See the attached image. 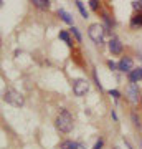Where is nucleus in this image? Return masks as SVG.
Here are the masks:
<instances>
[{
    "instance_id": "22",
    "label": "nucleus",
    "mask_w": 142,
    "mask_h": 149,
    "mask_svg": "<svg viewBox=\"0 0 142 149\" xmlns=\"http://www.w3.org/2000/svg\"><path fill=\"white\" fill-rule=\"evenodd\" d=\"M114 149H119V148H114Z\"/></svg>"
},
{
    "instance_id": "21",
    "label": "nucleus",
    "mask_w": 142,
    "mask_h": 149,
    "mask_svg": "<svg viewBox=\"0 0 142 149\" xmlns=\"http://www.w3.org/2000/svg\"><path fill=\"white\" fill-rule=\"evenodd\" d=\"M107 65H109V68H111V70L116 68V63H114V61H107Z\"/></svg>"
},
{
    "instance_id": "16",
    "label": "nucleus",
    "mask_w": 142,
    "mask_h": 149,
    "mask_svg": "<svg viewBox=\"0 0 142 149\" xmlns=\"http://www.w3.org/2000/svg\"><path fill=\"white\" fill-rule=\"evenodd\" d=\"M71 30H73V33H74V37H76V38H78V42H81V33H79L78 32V28H71Z\"/></svg>"
},
{
    "instance_id": "2",
    "label": "nucleus",
    "mask_w": 142,
    "mask_h": 149,
    "mask_svg": "<svg viewBox=\"0 0 142 149\" xmlns=\"http://www.w3.org/2000/svg\"><path fill=\"white\" fill-rule=\"evenodd\" d=\"M104 32H106V30L103 28V25L94 23V25H91V27H89L88 35H89V38L96 43V45H103V42H104Z\"/></svg>"
},
{
    "instance_id": "7",
    "label": "nucleus",
    "mask_w": 142,
    "mask_h": 149,
    "mask_svg": "<svg viewBox=\"0 0 142 149\" xmlns=\"http://www.w3.org/2000/svg\"><path fill=\"white\" fill-rule=\"evenodd\" d=\"M132 60L129 58V56H124V58L121 60V61H119V70H121V71H129V73H131L132 71Z\"/></svg>"
},
{
    "instance_id": "8",
    "label": "nucleus",
    "mask_w": 142,
    "mask_h": 149,
    "mask_svg": "<svg viewBox=\"0 0 142 149\" xmlns=\"http://www.w3.org/2000/svg\"><path fill=\"white\" fill-rule=\"evenodd\" d=\"M129 80H131V83H134V85H136L137 81H141L142 80V68L132 70L131 73H129Z\"/></svg>"
},
{
    "instance_id": "9",
    "label": "nucleus",
    "mask_w": 142,
    "mask_h": 149,
    "mask_svg": "<svg viewBox=\"0 0 142 149\" xmlns=\"http://www.w3.org/2000/svg\"><path fill=\"white\" fill-rule=\"evenodd\" d=\"M58 15L61 17V20L66 22L68 25H73V18H71V15H69L68 12H64L63 8H60V10H58Z\"/></svg>"
},
{
    "instance_id": "13",
    "label": "nucleus",
    "mask_w": 142,
    "mask_h": 149,
    "mask_svg": "<svg viewBox=\"0 0 142 149\" xmlns=\"http://www.w3.org/2000/svg\"><path fill=\"white\" fill-rule=\"evenodd\" d=\"M76 5H78L79 12H81V15H83L84 18H88V12H86V8H84V5H83V2H76Z\"/></svg>"
},
{
    "instance_id": "11",
    "label": "nucleus",
    "mask_w": 142,
    "mask_h": 149,
    "mask_svg": "<svg viewBox=\"0 0 142 149\" xmlns=\"http://www.w3.org/2000/svg\"><path fill=\"white\" fill-rule=\"evenodd\" d=\"M33 3H35L38 8H48V7H50V2H48V0H33Z\"/></svg>"
},
{
    "instance_id": "5",
    "label": "nucleus",
    "mask_w": 142,
    "mask_h": 149,
    "mask_svg": "<svg viewBox=\"0 0 142 149\" xmlns=\"http://www.w3.org/2000/svg\"><path fill=\"white\" fill-rule=\"evenodd\" d=\"M127 96H129V100H131L132 103L139 101V88H137L134 83H131V85L127 86Z\"/></svg>"
},
{
    "instance_id": "18",
    "label": "nucleus",
    "mask_w": 142,
    "mask_h": 149,
    "mask_svg": "<svg viewBox=\"0 0 142 149\" xmlns=\"http://www.w3.org/2000/svg\"><path fill=\"white\" fill-rule=\"evenodd\" d=\"M132 7H134L136 10H137V8L141 10V8H142V2H132Z\"/></svg>"
},
{
    "instance_id": "10",
    "label": "nucleus",
    "mask_w": 142,
    "mask_h": 149,
    "mask_svg": "<svg viewBox=\"0 0 142 149\" xmlns=\"http://www.w3.org/2000/svg\"><path fill=\"white\" fill-rule=\"evenodd\" d=\"M61 149H79V144L74 141H64L61 144Z\"/></svg>"
},
{
    "instance_id": "1",
    "label": "nucleus",
    "mask_w": 142,
    "mask_h": 149,
    "mask_svg": "<svg viewBox=\"0 0 142 149\" xmlns=\"http://www.w3.org/2000/svg\"><path fill=\"white\" fill-rule=\"evenodd\" d=\"M55 124H56V128H58L61 133H69V131L73 129V116L69 114V111L63 109V111L56 116Z\"/></svg>"
},
{
    "instance_id": "4",
    "label": "nucleus",
    "mask_w": 142,
    "mask_h": 149,
    "mask_svg": "<svg viewBox=\"0 0 142 149\" xmlns=\"http://www.w3.org/2000/svg\"><path fill=\"white\" fill-rule=\"evenodd\" d=\"M88 90H89V83L86 80H83V78H79V80H76L73 83V91L76 96H83L88 93Z\"/></svg>"
},
{
    "instance_id": "20",
    "label": "nucleus",
    "mask_w": 142,
    "mask_h": 149,
    "mask_svg": "<svg viewBox=\"0 0 142 149\" xmlns=\"http://www.w3.org/2000/svg\"><path fill=\"white\" fill-rule=\"evenodd\" d=\"M132 121H134V124H139V119H137V114H136V113H132Z\"/></svg>"
},
{
    "instance_id": "14",
    "label": "nucleus",
    "mask_w": 142,
    "mask_h": 149,
    "mask_svg": "<svg viewBox=\"0 0 142 149\" xmlns=\"http://www.w3.org/2000/svg\"><path fill=\"white\" fill-rule=\"evenodd\" d=\"M60 38L63 40V42H66L68 45H71V40H69V35L66 32H60Z\"/></svg>"
},
{
    "instance_id": "3",
    "label": "nucleus",
    "mask_w": 142,
    "mask_h": 149,
    "mask_svg": "<svg viewBox=\"0 0 142 149\" xmlns=\"http://www.w3.org/2000/svg\"><path fill=\"white\" fill-rule=\"evenodd\" d=\"M5 101L10 103L12 106L20 108L21 104H23V96H21L18 91H15V90H8L5 93Z\"/></svg>"
},
{
    "instance_id": "6",
    "label": "nucleus",
    "mask_w": 142,
    "mask_h": 149,
    "mask_svg": "<svg viewBox=\"0 0 142 149\" xmlns=\"http://www.w3.org/2000/svg\"><path fill=\"white\" fill-rule=\"evenodd\" d=\"M109 50L112 55H119L122 52V43L117 40V38H112L109 42Z\"/></svg>"
},
{
    "instance_id": "17",
    "label": "nucleus",
    "mask_w": 142,
    "mask_h": 149,
    "mask_svg": "<svg viewBox=\"0 0 142 149\" xmlns=\"http://www.w3.org/2000/svg\"><path fill=\"white\" fill-rule=\"evenodd\" d=\"M109 95H111V96H114L116 100H117V98H119V96H121V95H119V91H117V90H111V91H109Z\"/></svg>"
},
{
    "instance_id": "15",
    "label": "nucleus",
    "mask_w": 142,
    "mask_h": 149,
    "mask_svg": "<svg viewBox=\"0 0 142 149\" xmlns=\"http://www.w3.org/2000/svg\"><path fill=\"white\" fill-rule=\"evenodd\" d=\"M89 7L93 8V10H98V8H99V5H98V2H96V0H91V2H89Z\"/></svg>"
},
{
    "instance_id": "19",
    "label": "nucleus",
    "mask_w": 142,
    "mask_h": 149,
    "mask_svg": "<svg viewBox=\"0 0 142 149\" xmlns=\"http://www.w3.org/2000/svg\"><path fill=\"white\" fill-rule=\"evenodd\" d=\"M101 148H103V139H98V143L94 144V148L93 149H101Z\"/></svg>"
},
{
    "instance_id": "12",
    "label": "nucleus",
    "mask_w": 142,
    "mask_h": 149,
    "mask_svg": "<svg viewBox=\"0 0 142 149\" xmlns=\"http://www.w3.org/2000/svg\"><path fill=\"white\" fill-rule=\"evenodd\" d=\"M131 23H132V27H136V25H142V13H139V15L134 17Z\"/></svg>"
}]
</instances>
